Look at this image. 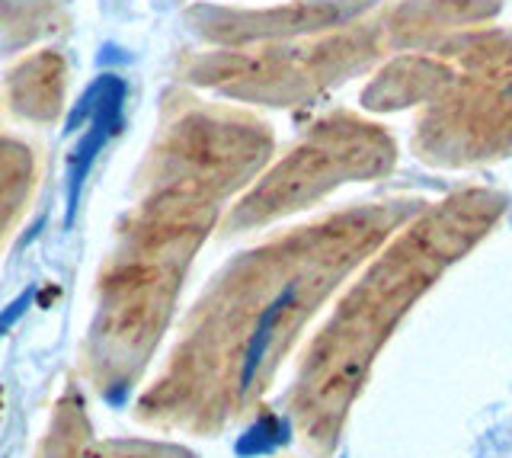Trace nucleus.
I'll use <instances>...</instances> for the list:
<instances>
[{
	"label": "nucleus",
	"mask_w": 512,
	"mask_h": 458,
	"mask_svg": "<svg viewBox=\"0 0 512 458\" xmlns=\"http://www.w3.org/2000/svg\"><path fill=\"white\" fill-rule=\"evenodd\" d=\"M276 154L272 129L237 103L170 87L154 135L96 266L77 378L100 401H125L151 375L180 311L192 263L234 199Z\"/></svg>",
	"instance_id": "f257e3e1"
},
{
	"label": "nucleus",
	"mask_w": 512,
	"mask_h": 458,
	"mask_svg": "<svg viewBox=\"0 0 512 458\" xmlns=\"http://www.w3.org/2000/svg\"><path fill=\"white\" fill-rule=\"evenodd\" d=\"M420 209L423 199L343 205L234 254L135 391L132 420L173 439H218L247 423L320 311Z\"/></svg>",
	"instance_id": "f03ea898"
},
{
	"label": "nucleus",
	"mask_w": 512,
	"mask_h": 458,
	"mask_svg": "<svg viewBox=\"0 0 512 458\" xmlns=\"http://www.w3.org/2000/svg\"><path fill=\"white\" fill-rule=\"evenodd\" d=\"M503 212L506 196L477 186L423 202V209L352 273L324 324L304 343L285 391L288 423L311 458H333L368 375L397 327L455 263L487 238Z\"/></svg>",
	"instance_id": "7ed1b4c3"
},
{
	"label": "nucleus",
	"mask_w": 512,
	"mask_h": 458,
	"mask_svg": "<svg viewBox=\"0 0 512 458\" xmlns=\"http://www.w3.org/2000/svg\"><path fill=\"white\" fill-rule=\"evenodd\" d=\"M378 0H292L266 10L192 7L196 49L176 61L180 84L250 106H301L391 49Z\"/></svg>",
	"instance_id": "20e7f679"
},
{
	"label": "nucleus",
	"mask_w": 512,
	"mask_h": 458,
	"mask_svg": "<svg viewBox=\"0 0 512 458\" xmlns=\"http://www.w3.org/2000/svg\"><path fill=\"white\" fill-rule=\"evenodd\" d=\"M365 103L420 106L413 151L436 167H471L512 154V26H480L384 68Z\"/></svg>",
	"instance_id": "39448f33"
},
{
	"label": "nucleus",
	"mask_w": 512,
	"mask_h": 458,
	"mask_svg": "<svg viewBox=\"0 0 512 458\" xmlns=\"http://www.w3.org/2000/svg\"><path fill=\"white\" fill-rule=\"evenodd\" d=\"M397 161L394 138L375 122L336 113L311 125L234 199L221 234H247L292 218L346 183L384 177Z\"/></svg>",
	"instance_id": "423d86ee"
},
{
	"label": "nucleus",
	"mask_w": 512,
	"mask_h": 458,
	"mask_svg": "<svg viewBox=\"0 0 512 458\" xmlns=\"http://www.w3.org/2000/svg\"><path fill=\"white\" fill-rule=\"evenodd\" d=\"M32 458H199L173 436H103L90 417V391L71 375L32 446Z\"/></svg>",
	"instance_id": "0eeeda50"
},
{
	"label": "nucleus",
	"mask_w": 512,
	"mask_h": 458,
	"mask_svg": "<svg viewBox=\"0 0 512 458\" xmlns=\"http://www.w3.org/2000/svg\"><path fill=\"white\" fill-rule=\"evenodd\" d=\"M68 87H71L68 58L58 49H32L16 58L10 71L4 74L0 106L16 122L48 129V125H55L64 116Z\"/></svg>",
	"instance_id": "6e6552de"
},
{
	"label": "nucleus",
	"mask_w": 512,
	"mask_h": 458,
	"mask_svg": "<svg viewBox=\"0 0 512 458\" xmlns=\"http://www.w3.org/2000/svg\"><path fill=\"white\" fill-rule=\"evenodd\" d=\"M42 186V151L23 135L0 132V257L26 221Z\"/></svg>",
	"instance_id": "1a4fd4ad"
},
{
	"label": "nucleus",
	"mask_w": 512,
	"mask_h": 458,
	"mask_svg": "<svg viewBox=\"0 0 512 458\" xmlns=\"http://www.w3.org/2000/svg\"><path fill=\"white\" fill-rule=\"evenodd\" d=\"M68 23V0H0V58L26 55Z\"/></svg>",
	"instance_id": "9d476101"
},
{
	"label": "nucleus",
	"mask_w": 512,
	"mask_h": 458,
	"mask_svg": "<svg viewBox=\"0 0 512 458\" xmlns=\"http://www.w3.org/2000/svg\"><path fill=\"white\" fill-rule=\"evenodd\" d=\"M0 116H4V106H0Z\"/></svg>",
	"instance_id": "9b49d317"
}]
</instances>
